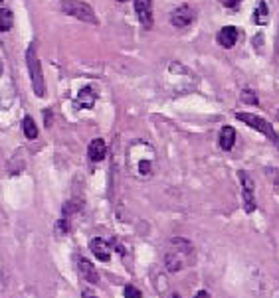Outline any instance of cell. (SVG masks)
<instances>
[{"instance_id": "cell-1", "label": "cell", "mask_w": 279, "mask_h": 298, "mask_svg": "<svg viewBox=\"0 0 279 298\" xmlns=\"http://www.w3.org/2000/svg\"><path fill=\"white\" fill-rule=\"evenodd\" d=\"M236 119L242 121V123H245L247 127L260 131L263 136H267V138L271 140L273 146H277L279 148V134L273 131V127H271L265 119H261V117H258V115H252V113H236Z\"/></svg>"}, {"instance_id": "cell-2", "label": "cell", "mask_w": 279, "mask_h": 298, "mask_svg": "<svg viewBox=\"0 0 279 298\" xmlns=\"http://www.w3.org/2000/svg\"><path fill=\"white\" fill-rule=\"evenodd\" d=\"M66 14H70V16H74L77 20H83V22H87V24H99V20L95 16V12H93V8L89 4H85V2H79V0H68V2H61V6H59Z\"/></svg>"}, {"instance_id": "cell-3", "label": "cell", "mask_w": 279, "mask_h": 298, "mask_svg": "<svg viewBox=\"0 0 279 298\" xmlns=\"http://www.w3.org/2000/svg\"><path fill=\"white\" fill-rule=\"evenodd\" d=\"M26 61H28V71H30V79H32V87H34V93L38 97H44V75H42V67H40V61L36 56V48L30 46L28 52H26Z\"/></svg>"}, {"instance_id": "cell-4", "label": "cell", "mask_w": 279, "mask_h": 298, "mask_svg": "<svg viewBox=\"0 0 279 298\" xmlns=\"http://www.w3.org/2000/svg\"><path fill=\"white\" fill-rule=\"evenodd\" d=\"M240 182H242V196H243V209L247 213H252L256 209V198H254V180L250 178V174L240 172Z\"/></svg>"}, {"instance_id": "cell-5", "label": "cell", "mask_w": 279, "mask_h": 298, "mask_svg": "<svg viewBox=\"0 0 279 298\" xmlns=\"http://www.w3.org/2000/svg\"><path fill=\"white\" fill-rule=\"evenodd\" d=\"M192 20H194V10H192L188 4L178 6V8L172 12V16H170L172 26H176V28H186V26H190Z\"/></svg>"}, {"instance_id": "cell-6", "label": "cell", "mask_w": 279, "mask_h": 298, "mask_svg": "<svg viewBox=\"0 0 279 298\" xmlns=\"http://www.w3.org/2000/svg\"><path fill=\"white\" fill-rule=\"evenodd\" d=\"M89 249H91V253L95 255V259H99V261L107 263L111 259V245L105 241V239H101V237H95L89 241Z\"/></svg>"}, {"instance_id": "cell-7", "label": "cell", "mask_w": 279, "mask_h": 298, "mask_svg": "<svg viewBox=\"0 0 279 298\" xmlns=\"http://www.w3.org/2000/svg\"><path fill=\"white\" fill-rule=\"evenodd\" d=\"M135 12L141 20V24L145 28L152 26V6H150V0H135Z\"/></svg>"}, {"instance_id": "cell-8", "label": "cell", "mask_w": 279, "mask_h": 298, "mask_svg": "<svg viewBox=\"0 0 279 298\" xmlns=\"http://www.w3.org/2000/svg\"><path fill=\"white\" fill-rule=\"evenodd\" d=\"M236 42H238V28L226 26V28H222V30L218 32V44H220L222 48H226V50L234 48Z\"/></svg>"}, {"instance_id": "cell-9", "label": "cell", "mask_w": 279, "mask_h": 298, "mask_svg": "<svg viewBox=\"0 0 279 298\" xmlns=\"http://www.w3.org/2000/svg\"><path fill=\"white\" fill-rule=\"evenodd\" d=\"M95 99H97V93H95V89L93 87H83L79 95H77V99H75V105L79 107V109H91L93 105H95Z\"/></svg>"}, {"instance_id": "cell-10", "label": "cell", "mask_w": 279, "mask_h": 298, "mask_svg": "<svg viewBox=\"0 0 279 298\" xmlns=\"http://www.w3.org/2000/svg\"><path fill=\"white\" fill-rule=\"evenodd\" d=\"M105 154H107L105 140H103V138H95V140H91V144H89V148H87L89 160H91V162H101V160L105 158Z\"/></svg>"}, {"instance_id": "cell-11", "label": "cell", "mask_w": 279, "mask_h": 298, "mask_svg": "<svg viewBox=\"0 0 279 298\" xmlns=\"http://www.w3.org/2000/svg\"><path fill=\"white\" fill-rule=\"evenodd\" d=\"M77 267H79V273H81V277L87 280V282H93V284H95V282L99 280V275H97L95 267H93V265L87 261V259H79Z\"/></svg>"}, {"instance_id": "cell-12", "label": "cell", "mask_w": 279, "mask_h": 298, "mask_svg": "<svg viewBox=\"0 0 279 298\" xmlns=\"http://www.w3.org/2000/svg\"><path fill=\"white\" fill-rule=\"evenodd\" d=\"M220 148L222 150H232L234 148V144H236V131H234V127H224L222 131H220Z\"/></svg>"}, {"instance_id": "cell-13", "label": "cell", "mask_w": 279, "mask_h": 298, "mask_svg": "<svg viewBox=\"0 0 279 298\" xmlns=\"http://www.w3.org/2000/svg\"><path fill=\"white\" fill-rule=\"evenodd\" d=\"M254 22H256L258 26H265V24L269 22V10H267V4H265L263 0L258 4L256 12H254Z\"/></svg>"}, {"instance_id": "cell-14", "label": "cell", "mask_w": 279, "mask_h": 298, "mask_svg": "<svg viewBox=\"0 0 279 298\" xmlns=\"http://www.w3.org/2000/svg\"><path fill=\"white\" fill-rule=\"evenodd\" d=\"M14 24V16L8 8H0V32H8Z\"/></svg>"}, {"instance_id": "cell-15", "label": "cell", "mask_w": 279, "mask_h": 298, "mask_svg": "<svg viewBox=\"0 0 279 298\" xmlns=\"http://www.w3.org/2000/svg\"><path fill=\"white\" fill-rule=\"evenodd\" d=\"M22 127H24V134H26L28 138H36L38 136V127H36V123L32 121V117H26L24 123H22Z\"/></svg>"}, {"instance_id": "cell-16", "label": "cell", "mask_w": 279, "mask_h": 298, "mask_svg": "<svg viewBox=\"0 0 279 298\" xmlns=\"http://www.w3.org/2000/svg\"><path fill=\"white\" fill-rule=\"evenodd\" d=\"M167 269L170 271V273H176V271H180V269H182V261L178 259V255L168 253L167 255Z\"/></svg>"}, {"instance_id": "cell-17", "label": "cell", "mask_w": 279, "mask_h": 298, "mask_svg": "<svg viewBox=\"0 0 279 298\" xmlns=\"http://www.w3.org/2000/svg\"><path fill=\"white\" fill-rule=\"evenodd\" d=\"M242 101L243 103H247V105H258V97L254 91H250V89H245L242 93Z\"/></svg>"}, {"instance_id": "cell-18", "label": "cell", "mask_w": 279, "mask_h": 298, "mask_svg": "<svg viewBox=\"0 0 279 298\" xmlns=\"http://www.w3.org/2000/svg\"><path fill=\"white\" fill-rule=\"evenodd\" d=\"M125 296L141 298V290H137V288H133V286H127V288H125Z\"/></svg>"}, {"instance_id": "cell-19", "label": "cell", "mask_w": 279, "mask_h": 298, "mask_svg": "<svg viewBox=\"0 0 279 298\" xmlns=\"http://www.w3.org/2000/svg\"><path fill=\"white\" fill-rule=\"evenodd\" d=\"M220 2H222V6H226V8H236L240 4V0H220Z\"/></svg>"}, {"instance_id": "cell-20", "label": "cell", "mask_w": 279, "mask_h": 298, "mask_svg": "<svg viewBox=\"0 0 279 298\" xmlns=\"http://www.w3.org/2000/svg\"><path fill=\"white\" fill-rule=\"evenodd\" d=\"M277 121H279V111H277Z\"/></svg>"}, {"instance_id": "cell-21", "label": "cell", "mask_w": 279, "mask_h": 298, "mask_svg": "<svg viewBox=\"0 0 279 298\" xmlns=\"http://www.w3.org/2000/svg\"><path fill=\"white\" fill-rule=\"evenodd\" d=\"M119 2H125V0H119Z\"/></svg>"}, {"instance_id": "cell-22", "label": "cell", "mask_w": 279, "mask_h": 298, "mask_svg": "<svg viewBox=\"0 0 279 298\" xmlns=\"http://www.w3.org/2000/svg\"><path fill=\"white\" fill-rule=\"evenodd\" d=\"M0 2H2V0H0Z\"/></svg>"}]
</instances>
